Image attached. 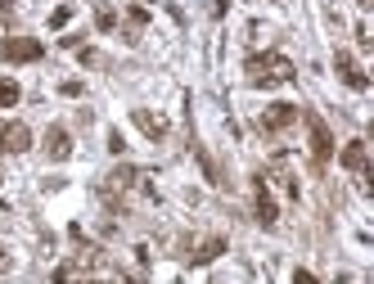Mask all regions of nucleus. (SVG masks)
<instances>
[{
	"mask_svg": "<svg viewBox=\"0 0 374 284\" xmlns=\"http://www.w3.org/2000/svg\"><path fill=\"white\" fill-rule=\"evenodd\" d=\"M0 59L5 63H36V59H46V46L36 37H5L0 41Z\"/></svg>",
	"mask_w": 374,
	"mask_h": 284,
	"instance_id": "nucleus-3",
	"label": "nucleus"
},
{
	"mask_svg": "<svg viewBox=\"0 0 374 284\" xmlns=\"http://www.w3.org/2000/svg\"><path fill=\"white\" fill-rule=\"evenodd\" d=\"M41 149H46L50 162H68V158H72V136H68L63 127H50V131H46V145H41Z\"/></svg>",
	"mask_w": 374,
	"mask_h": 284,
	"instance_id": "nucleus-8",
	"label": "nucleus"
},
{
	"mask_svg": "<svg viewBox=\"0 0 374 284\" xmlns=\"http://www.w3.org/2000/svg\"><path fill=\"white\" fill-rule=\"evenodd\" d=\"M298 113H302L307 131H312V162H316V172H325L329 158H334V136H329V127L320 122V113H312V108H298Z\"/></svg>",
	"mask_w": 374,
	"mask_h": 284,
	"instance_id": "nucleus-2",
	"label": "nucleus"
},
{
	"mask_svg": "<svg viewBox=\"0 0 374 284\" xmlns=\"http://www.w3.org/2000/svg\"><path fill=\"white\" fill-rule=\"evenodd\" d=\"M253 207H258V226H262V231H275V226H280V212H275V199H271V190H266L262 172L253 176Z\"/></svg>",
	"mask_w": 374,
	"mask_h": 284,
	"instance_id": "nucleus-4",
	"label": "nucleus"
},
{
	"mask_svg": "<svg viewBox=\"0 0 374 284\" xmlns=\"http://www.w3.org/2000/svg\"><path fill=\"white\" fill-rule=\"evenodd\" d=\"M293 122H298V104H271V108H262V117H258L262 136H280V131L293 127Z\"/></svg>",
	"mask_w": 374,
	"mask_h": 284,
	"instance_id": "nucleus-5",
	"label": "nucleus"
},
{
	"mask_svg": "<svg viewBox=\"0 0 374 284\" xmlns=\"http://www.w3.org/2000/svg\"><path fill=\"white\" fill-rule=\"evenodd\" d=\"M243 72H248V86H258V91H271V86H288V82L298 77L293 63H288L284 54H275V50H266V54H248Z\"/></svg>",
	"mask_w": 374,
	"mask_h": 284,
	"instance_id": "nucleus-1",
	"label": "nucleus"
},
{
	"mask_svg": "<svg viewBox=\"0 0 374 284\" xmlns=\"http://www.w3.org/2000/svg\"><path fill=\"white\" fill-rule=\"evenodd\" d=\"M5 266H9V257H5V253H0V271H5Z\"/></svg>",
	"mask_w": 374,
	"mask_h": 284,
	"instance_id": "nucleus-18",
	"label": "nucleus"
},
{
	"mask_svg": "<svg viewBox=\"0 0 374 284\" xmlns=\"http://www.w3.org/2000/svg\"><path fill=\"white\" fill-rule=\"evenodd\" d=\"M293 284H316V276H312V271H302V266H298V271H293Z\"/></svg>",
	"mask_w": 374,
	"mask_h": 284,
	"instance_id": "nucleus-17",
	"label": "nucleus"
},
{
	"mask_svg": "<svg viewBox=\"0 0 374 284\" xmlns=\"http://www.w3.org/2000/svg\"><path fill=\"white\" fill-rule=\"evenodd\" d=\"M343 162L347 172H370V149H366V140H347V149H343Z\"/></svg>",
	"mask_w": 374,
	"mask_h": 284,
	"instance_id": "nucleus-10",
	"label": "nucleus"
},
{
	"mask_svg": "<svg viewBox=\"0 0 374 284\" xmlns=\"http://www.w3.org/2000/svg\"><path fill=\"white\" fill-rule=\"evenodd\" d=\"M334 72H338V82H343V86H352V91H370V77L361 72V63L352 59L347 50L334 54Z\"/></svg>",
	"mask_w": 374,
	"mask_h": 284,
	"instance_id": "nucleus-6",
	"label": "nucleus"
},
{
	"mask_svg": "<svg viewBox=\"0 0 374 284\" xmlns=\"http://www.w3.org/2000/svg\"><path fill=\"white\" fill-rule=\"evenodd\" d=\"M131 122L145 131L149 140H167V117H158V113H149V108H131Z\"/></svg>",
	"mask_w": 374,
	"mask_h": 284,
	"instance_id": "nucleus-9",
	"label": "nucleus"
},
{
	"mask_svg": "<svg viewBox=\"0 0 374 284\" xmlns=\"http://www.w3.org/2000/svg\"><path fill=\"white\" fill-rule=\"evenodd\" d=\"M68 18H72V5H59L55 14H50V27H55V32H59V27H68Z\"/></svg>",
	"mask_w": 374,
	"mask_h": 284,
	"instance_id": "nucleus-14",
	"label": "nucleus"
},
{
	"mask_svg": "<svg viewBox=\"0 0 374 284\" xmlns=\"http://www.w3.org/2000/svg\"><path fill=\"white\" fill-rule=\"evenodd\" d=\"M221 253H226V239L212 235V239H203V244H199V253L189 257V262H194V266H208V262H217Z\"/></svg>",
	"mask_w": 374,
	"mask_h": 284,
	"instance_id": "nucleus-11",
	"label": "nucleus"
},
{
	"mask_svg": "<svg viewBox=\"0 0 374 284\" xmlns=\"http://www.w3.org/2000/svg\"><path fill=\"white\" fill-rule=\"evenodd\" d=\"M18 100H23V91H18L14 77H0V108H14Z\"/></svg>",
	"mask_w": 374,
	"mask_h": 284,
	"instance_id": "nucleus-12",
	"label": "nucleus"
},
{
	"mask_svg": "<svg viewBox=\"0 0 374 284\" xmlns=\"http://www.w3.org/2000/svg\"><path fill=\"white\" fill-rule=\"evenodd\" d=\"M126 149V140H122V131H109V154H122Z\"/></svg>",
	"mask_w": 374,
	"mask_h": 284,
	"instance_id": "nucleus-15",
	"label": "nucleus"
},
{
	"mask_svg": "<svg viewBox=\"0 0 374 284\" xmlns=\"http://www.w3.org/2000/svg\"><path fill=\"white\" fill-rule=\"evenodd\" d=\"M59 91H63V95H68V100H77V95H81V82H63V86H59Z\"/></svg>",
	"mask_w": 374,
	"mask_h": 284,
	"instance_id": "nucleus-16",
	"label": "nucleus"
},
{
	"mask_svg": "<svg viewBox=\"0 0 374 284\" xmlns=\"http://www.w3.org/2000/svg\"><path fill=\"white\" fill-rule=\"evenodd\" d=\"M95 27H100V32H113V27H117V14H113L109 5H100V9H95Z\"/></svg>",
	"mask_w": 374,
	"mask_h": 284,
	"instance_id": "nucleus-13",
	"label": "nucleus"
},
{
	"mask_svg": "<svg viewBox=\"0 0 374 284\" xmlns=\"http://www.w3.org/2000/svg\"><path fill=\"white\" fill-rule=\"evenodd\" d=\"M0 149H5V154H27V149H32V131L23 122H0Z\"/></svg>",
	"mask_w": 374,
	"mask_h": 284,
	"instance_id": "nucleus-7",
	"label": "nucleus"
}]
</instances>
